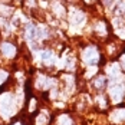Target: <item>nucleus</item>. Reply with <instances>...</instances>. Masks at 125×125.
I'll return each mask as SVG.
<instances>
[{"label": "nucleus", "instance_id": "obj_1", "mask_svg": "<svg viewBox=\"0 0 125 125\" xmlns=\"http://www.w3.org/2000/svg\"><path fill=\"white\" fill-rule=\"evenodd\" d=\"M111 94H112V98L115 101H119V99H121V96H122V92H121V89H119V88L112 89V92H111Z\"/></svg>", "mask_w": 125, "mask_h": 125}]
</instances>
